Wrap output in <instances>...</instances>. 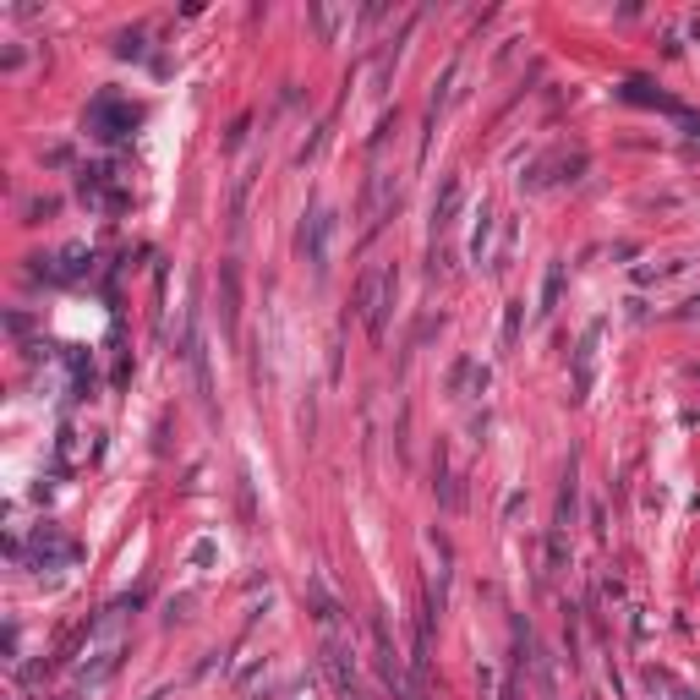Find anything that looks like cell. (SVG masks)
I'll use <instances>...</instances> for the list:
<instances>
[{"label":"cell","instance_id":"7a4b0ae2","mask_svg":"<svg viewBox=\"0 0 700 700\" xmlns=\"http://www.w3.org/2000/svg\"><path fill=\"white\" fill-rule=\"evenodd\" d=\"M394 296H400V274H394L389 263H372L367 274L356 279V312H361V323H367L372 340H383V329H389Z\"/></svg>","mask_w":700,"mask_h":700},{"label":"cell","instance_id":"2e32d148","mask_svg":"<svg viewBox=\"0 0 700 700\" xmlns=\"http://www.w3.org/2000/svg\"><path fill=\"white\" fill-rule=\"evenodd\" d=\"M558 285H564V263H547V279H542V307H536L542 318L553 312V301H558Z\"/></svg>","mask_w":700,"mask_h":700},{"label":"cell","instance_id":"5bb4252c","mask_svg":"<svg viewBox=\"0 0 700 700\" xmlns=\"http://www.w3.org/2000/svg\"><path fill=\"white\" fill-rule=\"evenodd\" d=\"M525 657H531V673H536V700H558L553 668H547V657H542V651H536V640H531V651H525Z\"/></svg>","mask_w":700,"mask_h":700},{"label":"cell","instance_id":"5b68a950","mask_svg":"<svg viewBox=\"0 0 700 700\" xmlns=\"http://www.w3.org/2000/svg\"><path fill=\"white\" fill-rule=\"evenodd\" d=\"M137 126V110L132 104H115V99H93V110H88V132L93 137H104V143H115V137H126Z\"/></svg>","mask_w":700,"mask_h":700},{"label":"cell","instance_id":"3957f363","mask_svg":"<svg viewBox=\"0 0 700 700\" xmlns=\"http://www.w3.org/2000/svg\"><path fill=\"white\" fill-rule=\"evenodd\" d=\"M372 662H378V679H383V690H394V700H422L416 679L405 673L400 651H394V640H389V624H383V613H372Z\"/></svg>","mask_w":700,"mask_h":700},{"label":"cell","instance_id":"d6986e66","mask_svg":"<svg viewBox=\"0 0 700 700\" xmlns=\"http://www.w3.org/2000/svg\"><path fill=\"white\" fill-rule=\"evenodd\" d=\"M498 700H520V673H515V679L504 684V695H498Z\"/></svg>","mask_w":700,"mask_h":700},{"label":"cell","instance_id":"7c38bea8","mask_svg":"<svg viewBox=\"0 0 700 700\" xmlns=\"http://www.w3.org/2000/svg\"><path fill=\"white\" fill-rule=\"evenodd\" d=\"M83 197H88V203H99V208H121L126 203L121 192H110V170H104V165L83 170Z\"/></svg>","mask_w":700,"mask_h":700},{"label":"cell","instance_id":"ac0fdd59","mask_svg":"<svg viewBox=\"0 0 700 700\" xmlns=\"http://www.w3.org/2000/svg\"><path fill=\"white\" fill-rule=\"evenodd\" d=\"M340 22H345V11H318V28H323V33H334Z\"/></svg>","mask_w":700,"mask_h":700},{"label":"cell","instance_id":"9a60e30c","mask_svg":"<svg viewBox=\"0 0 700 700\" xmlns=\"http://www.w3.org/2000/svg\"><path fill=\"white\" fill-rule=\"evenodd\" d=\"M487 247H493V208L482 203V225H476V236H471V258L487 263Z\"/></svg>","mask_w":700,"mask_h":700},{"label":"cell","instance_id":"4fadbf2b","mask_svg":"<svg viewBox=\"0 0 700 700\" xmlns=\"http://www.w3.org/2000/svg\"><path fill=\"white\" fill-rule=\"evenodd\" d=\"M460 197H465L460 175H443V192H438V203H433V230H443L454 214H460Z\"/></svg>","mask_w":700,"mask_h":700},{"label":"cell","instance_id":"8fae6325","mask_svg":"<svg viewBox=\"0 0 700 700\" xmlns=\"http://www.w3.org/2000/svg\"><path fill=\"white\" fill-rule=\"evenodd\" d=\"M597 340H602V329L591 323L586 340H580V350H575V394L591 389V372H597Z\"/></svg>","mask_w":700,"mask_h":700},{"label":"cell","instance_id":"e0dca14e","mask_svg":"<svg viewBox=\"0 0 700 700\" xmlns=\"http://www.w3.org/2000/svg\"><path fill=\"white\" fill-rule=\"evenodd\" d=\"M520 323H525V301H509V312H504V345L515 350L520 340Z\"/></svg>","mask_w":700,"mask_h":700},{"label":"cell","instance_id":"52a82bcc","mask_svg":"<svg viewBox=\"0 0 700 700\" xmlns=\"http://www.w3.org/2000/svg\"><path fill=\"white\" fill-rule=\"evenodd\" d=\"M389 192H394V175L389 170H372L367 197H361V219H367V230L383 225V214H389Z\"/></svg>","mask_w":700,"mask_h":700},{"label":"cell","instance_id":"9c48e42d","mask_svg":"<svg viewBox=\"0 0 700 700\" xmlns=\"http://www.w3.org/2000/svg\"><path fill=\"white\" fill-rule=\"evenodd\" d=\"M236 312H241V274L236 263H219V318H225V334H236Z\"/></svg>","mask_w":700,"mask_h":700},{"label":"cell","instance_id":"8992f818","mask_svg":"<svg viewBox=\"0 0 700 700\" xmlns=\"http://www.w3.org/2000/svg\"><path fill=\"white\" fill-rule=\"evenodd\" d=\"M72 558H77L72 536H61L55 525H39V531H33V547H28V564L33 569H55V564H72Z\"/></svg>","mask_w":700,"mask_h":700},{"label":"cell","instance_id":"30bf717a","mask_svg":"<svg viewBox=\"0 0 700 700\" xmlns=\"http://www.w3.org/2000/svg\"><path fill=\"white\" fill-rule=\"evenodd\" d=\"M433 493L443 509H460V487H454V465H449V449H433Z\"/></svg>","mask_w":700,"mask_h":700},{"label":"cell","instance_id":"ba28073f","mask_svg":"<svg viewBox=\"0 0 700 700\" xmlns=\"http://www.w3.org/2000/svg\"><path fill=\"white\" fill-rule=\"evenodd\" d=\"M640 684H646V695H651V700H700L673 668H646V679H640Z\"/></svg>","mask_w":700,"mask_h":700},{"label":"cell","instance_id":"277c9868","mask_svg":"<svg viewBox=\"0 0 700 700\" xmlns=\"http://www.w3.org/2000/svg\"><path fill=\"white\" fill-rule=\"evenodd\" d=\"M329 241H334V214L329 208H312V214L301 219V236H296L301 258L312 268H329Z\"/></svg>","mask_w":700,"mask_h":700},{"label":"cell","instance_id":"6da1fadb","mask_svg":"<svg viewBox=\"0 0 700 700\" xmlns=\"http://www.w3.org/2000/svg\"><path fill=\"white\" fill-rule=\"evenodd\" d=\"M132 608H137V597H121L88 624L83 657H77V695H93L99 684L115 679V668H121V657H126V613Z\"/></svg>","mask_w":700,"mask_h":700}]
</instances>
